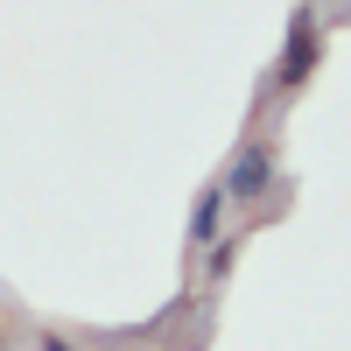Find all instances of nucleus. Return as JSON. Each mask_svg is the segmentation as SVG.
Returning a JSON list of instances; mask_svg holds the SVG:
<instances>
[{
	"mask_svg": "<svg viewBox=\"0 0 351 351\" xmlns=\"http://www.w3.org/2000/svg\"><path fill=\"white\" fill-rule=\"evenodd\" d=\"M316 56H324V14H316L309 0H302V8L288 14V43H281V56H274L267 92H274V99H295L302 84L316 77Z\"/></svg>",
	"mask_w": 351,
	"mask_h": 351,
	"instance_id": "f257e3e1",
	"label": "nucleus"
},
{
	"mask_svg": "<svg viewBox=\"0 0 351 351\" xmlns=\"http://www.w3.org/2000/svg\"><path fill=\"white\" fill-rule=\"evenodd\" d=\"M218 190H225V204H267L274 197V141L246 134L232 148V162L218 169Z\"/></svg>",
	"mask_w": 351,
	"mask_h": 351,
	"instance_id": "f03ea898",
	"label": "nucleus"
},
{
	"mask_svg": "<svg viewBox=\"0 0 351 351\" xmlns=\"http://www.w3.org/2000/svg\"><path fill=\"white\" fill-rule=\"evenodd\" d=\"M225 211H232L225 190H218V183H204L197 204H190V253H211V246L225 239Z\"/></svg>",
	"mask_w": 351,
	"mask_h": 351,
	"instance_id": "7ed1b4c3",
	"label": "nucleus"
},
{
	"mask_svg": "<svg viewBox=\"0 0 351 351\" xmlns=\"http://www.w3.org/2000/svg\"><path fill=\"white\" fill-rule=\"evenodd\" d=\"M232 260H239V239H218L211 253H204V288H218V281L232 274Z\"/></svg>",
	"mask_w": 351,
	"mask_h": 351,
	"instance_id": "20e7f679",
	"label": "nucleus"
},
{
	"mask_svg": "<svg viewBox=\"0 0 351 351\" xmlns=\"http://www.w3.org/2000/svg\"><path fill=\"white\" fill-rule=\"evenodd\" d=\"M36 351H77V344H71L64 330H36Z\"/></svg>",
	"mask_w": 351,
	"mask_h": 351,
	"instance_id": "39448f33",
	"label": "nucleus"
}]
</instances>
